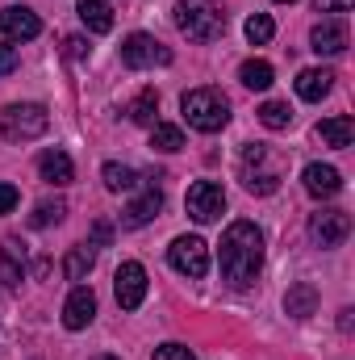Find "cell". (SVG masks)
Segmentation results:
<instances>
[{"mask_svg":"<svg viewBox=\"0 0 355 360\" xmlns=\"http://www.w3.org/2000/svg\"><path fill=\"white\" fill-rule=\"evenodd\" d=\"M217 260H222V276L234 289L251 285L260 276V269H264V231L255 222H230L226 235H222Z\"/></svg>","mask_w":355,"mask_h":360,"instance_id":"1","label":"cell"},{"mask_svg":"<svg viewBox=\"0 0 355 360\" xmlns=\"http://www.w3.org/2000/svg\"><path fill=\"white\" fill-rule=\"evenodd\" d=\"M176 25L192 42H213L226 34V8L222 0H176Z\"/></svg>","mask_w":355,"mask_h":360,"instance_id":"2","label":"cell"},{"mask_svg":"<svg viewBox=\"0 0 355 360\" xmlns=\"http://www.w3.org/2000/svg\"><path fill=\"white\" fill-rule=\"evenodd\" d=\"M180 109H184V122H188L192 130H201V134H217V130L230 122V101H226L217 89L184 92Z\"/></svg>","mask_w":355,"mask_h":360,"instance_id":"3","label":"cell"},{"mask_svg":"<svg viewBox=\"0 0 355 360\" xmlns=\"http://www.w3.org/2000/svg\"><path fill=\"white\" fill-rule=\"evenodd\" d=\"M239 176H243V184H247V193L267 197V193H276V188H280L284 164H280V155H272V151H267L264 143H251V147H243Z\"/></svg>","mask_w":355,"mask_h":360,"instance_id":"4","label":"cell"},{"mask_svg":"<svg viewBox=\"0 0 355 360\" xmlns=\"http://www.w3.org/2000/svg\"><path fill=\"white\" fill-rule=\"evenodd\" d=\"M46 126H51V113H46V105H34V101H25V105H8V109L0 113V134H4L8 143L42 139Z\"/></svg>","mask_w":355,"mask_h":360,"instance_id":"5","label":"cell"},{"mask_svg":"<svg viewBox=\"0 0 355 360\" xmlns=\"http://www.w3.org/2000/svg\"><path fill=\"white\" fill-rule=\"evenodd\" d=\"M121 63L130 72H147V68H168L172 63V51L163 42H155L151 34H130L121 42Z\"/></svg>","mask_w":355,"mask_h":360,"instance_id":"6","label":"cell"},{"mask_svg":"<svg viewBox=\"0 0 355 360\" xmlns=\"http://www.w3.org/2000/svg\"><path fill=\"white\" fill-rule=\"evenodd\" d=\"M168 264H172L180 276H188V281H201V276L209 272V248H205V239L180 235L176 243L168 248Z\"/></svg>","mask_w":355,"mask_h":360,"instance_id":"7","label":"cell"},{"mask_svg":"<svg viewBox=\"0 0 355 360\" xmlns=\"http://www.w3.org/2000/svg\"><path fill=\"white\" fill-rule=\"evenodd\" d=\"M184 210H188L192 222H217L222 210H226V193H222V184H213V180H196V184L188 188V197H184Z\"/></svg>","mask_w":355,"mask_h":360,"instance_id":"8","label":"cell"},{"mask_svg":"<svg viewBox=\"0 0 355 360\" xmlns=\"http://www.w3.org/2000/svg\"><path fill=\"white\" fill-rule=\"evenodd\" d=\"M351 235V214L347 210H318L309 214V239L318 248H339Z\"/></svg>","mask_w":355,"mask_h":360,"instance_id":"9","label":"cell"},{"mask_svg":"<svg viewBox=\"0 0 355 360\" xmlns=\"http://www.w3.org/2000/svg\"><path fill=\"white\" fill-rule=\"evenodd\" d=\"M113 289H117V306L121 310H138L142 297H147V269L138 260H126L117 276H113Z\"/></svg>","mask_w":355,"mask_h":360,"instance_id":"10","label":"cell"},{"mask_svg":"<svg viewBox=\"0 0 355 360\" xmlns=\"http://www.w3.org/2000/svg\"><path fill=\"white\" fill-rule=\"evenodd\" d=\"M0 34L13 38V42H29V38L42 34V21H38L34 8H25V4H8V8H0Z\"/></svg>","mask_w":355,"mask_h":360,"instance_id":"11","label":"cell"},{"mask_svg":"<svg viewBox=\"0 0 355 360\" xmlns=\"http://www.w3.org/2000/svg\"><path fill=\"white\" fill-rule=\"evenodd\" d=\"M92 319H96V293H92L88 285H76L72 297L63 302V327L67 331H84Z\"/></svg>","mask_w":355,"mask_h":360,"instance_id":"12","label":"cell"},{"mask_svg":"<svg viewBox=\"0 0 355 360\" xmlns=\"http://www.w3.org/2000/svg\"><path fill=\"white\" fill-rule=\"evenodd\" d=\"M159 210H163V188H159V184H147V188H142V197H134V201L126 205V214H121V226L138 231V226H147V222H151Z\"/></svg>","mask_w":355,"mask_h":360,"instance_id":"13","label":"cell"},{"mask_svg":"<svg viewBox=\"0 0 355 360\" xmlns=\"http://www.w3.org/2000/svg\"><path fill=\"white\" fill-rule=\"evenodd\" d=\"M0 281H4L8 289H17V285L25 281V243L13 239V235L0 243Z\"/></svg>","mask_w":355,"mask_h":360,"instance_id":"14","label":"cell"},{"mask_svg":"<svg viewBox=\"0 0 355 360\" xmlns=\"http://www.w3.org/2000/svg\"><path fill=\"white\" fill-rule=\"evenodd\" d=\"M309 46L318 55H343L347 51V25L343 21H318L309 34Z\"/></svg>","mask_w":355,"mask_h":360,"instance_id":"15","label":"cell"},{"mask_svg":"<svg viewBox=\"0 0 355 360\" xmlns=\"http://www.w3.org/2000/svg\"><path fill=\"white\" fill-rule=\"evenodd\" d=\"M301 180H305V193H309V197H335V193L343 188L339 168H330V164H309V168L301 172Z\"/></svg>","mask_w":355,"mask_h":360,"instance_id":"16","label":"cell"},{"mask_svg":"<svg viewBox=\"0 0 355 360\" xmlns=\"http://www.w3.org/2000/svg\"><path fill=\"white\" fill-rule=\"evenodd\" d=\"M318 139L326 143V147H351V139H355V117L351 113H335V117H322L318 122Z\"/></svg>","mask_w":355,"mask_h":360,"instance_id":"17","label":"cell"},{"mask_svg":"<svg viewBox=\"0 0 355 360\" xmlns=\"http://www.w3.org/2000/svg\"><path fill=\"white\" fill-rule=\"evenodd\" d=\"M38 172H42L46 184H72L76 180V168H72L67 151H42L38 155Z\"/></svg>","mask_w":355,"mask_h":360,"instance_id":"18","label":"cell"},{"mask_svg":"<svg viewBox=\"0 0 355 360\" xmlns=\"http://www.w3.org/2000/svg\"><path fill=\"white\" fill-rule=\"evenodd\" d=\"M335 84V72H326V68H305L301 76H297V96L301 101H322L326 92Z\"/></svg>","mask_w":355,"mask_h":360,"instance_id":"19","label":"cell"},{"mask_svg":"<svg viewBox=\"0 0 355 360\" xmlns=\"http://www.w3.org/2000/svg\"><path fill=\"white\" fill-rule=\"evenodd\" d=\"M284 310H288L293 319H309V314L318 310V289H314L309 281H297V285L284 293Z\"/></svg>","mask_w":355,"mask_h":360,"instance_id":"20","label":"cell"},{"mask_svg":"<svg viewBox=\"0 0 355 360\" xmlns=\"http://www.w3.org/2000/svg\"><path fill=\"white\" fill-rule=\"evenodd\" d=\"M76 13H80V21L88 25L92 34H109V30H113V8H109L105 0H80Z\"/></svg>","mask_w":355,"mask_h":360,"instance_id":"21","label":"cell"},{"mask_svg":"<svg viewBox=\"0 0 355 360\" xmlns=\"http://www.w3.org/2000/svg\"><path fill=\"white\" fill-rule=\"evenodd\" d=\"M96 269V248L92 243H80V248H72L67 252V260H63V272H67V281H88V272Z\"/></svg>","mask_w":355,"mask_h":360,"instance_id":"22","label":"cell"},{"mask_svg":"<svg viewBox=\"0 0 355 360\" xmlns=\"http://www.w3.org/2000/svg\"><path fill=\"white\" fill-rule=\"evenodd\" d=\"M239 80H243L247 89H255V92H267L272 80H276V72H272V63H264V59H247L243 72H239Z\"/></svg>","mask_w":355,"mask_h":360,"instance_id":"23","label":"cell"},{"mask_svg":"<svg viewBox=\"0 0 355 360\" xmlns=\"http://www.w3.org/2000/svg\"><path fill=\"white\" fill-rule=\"evenodd\" d=\"M151 147L172 155V151L184 147V130H180V126H168V122H155V126H151Z\"/></svg>","mask_w":355,"mask_h":360,"instance_id":"24","label":"cell"},{"mask_svg":"<svg viewBox=\"0 0 355 360\" xmlns=\"http://www.w3.org/2000/svg\"><path fill=\"white\" fill-rule=\"evenodd\" d=\"M155 109H159V92L142 89L138 92V101L130 105V122H138V126H155Z\"/></svg>","mask_w":355,"mask_h":360,"instance_id":"25","label":"cell"},{"mask_svg":"<svg viewBox=\"0 0 355 360\" xmlns=\"http://www.w3.org/2000/svg\"><path fill=\"white\" fill-rule=\"evenodd\" d=\"M100 176H105V188H113V193H121V188H134V184H138V172H134L130 164H105V168H100Z\"/></svg>","mask_w":355,"mask_h":360,"instance_id":"26","label":"cell"},{"mask_svg":"<svg viewBox=\"0 0 355 360\" xmlns=\"http://www.w3.org/2000/svg\"><path fill=\"white\" fill-rule=\"evenodd\" d=\"M243 30H247V42H251V46H264V42H272V34H276V21H272L267 13H251Z\"/></svg>","mask_w":355,"mask_h":360,"instance_id":"27","label":"cell"},{"mask_svg":"<svg viewBox=\"0 0 355 360\" xmlns=\"http://www.w3.org/2000/svg\"><path fill=\"white\" fill-rule=\"evenodd\" d=\"M260 122H264L267 130H288L293 113H288L284 101H264V105H260Z\"/></svg>","mask_w":355,"mask_h":360,"instance_id":"28","label":"cell"},{"mask_svg":"<svg viewBox=\"0 0 355 360\" xmlns=\"http://www.w3.org/2000/svg\"><path fill=\"white\" fill-rule=\"evenodd\" d=\"M63 214H67V201H42L34 214H29V226H55V222H63Z\"/></svg>","mask_w":355,"mask_h":360,"instance_id":"29","label":"cell"},{"mask_svg":"<svg viewBox=\"0 0 355 360\" xmlns=\"http://www.w3.org/2000/svg\"><path fill=\"white\" fill-rule=\"evenodd\" d=\"M155 360H196L184 344H163V348H155Z\"/></svg>","mask_w":355,"mask_h":360,"instance_id":"30","label":"cell"},{"mask_svg":"<svg viewBox=\"0 0 355 360\" xmlns=\"http://www.w3.org/2000/svg\"><path fill=\"white\" fill-rule=\"evenodd\" d=\"M17 201H21V193H17L13 184H4V180H0V214H13V210H17Z\"/></svg>","mask_w":355,"mask_h":360,"instance_id":"31","label":"cell"},{"mask_svg":"<svg viewBox=\"0 0 355 360\" xmlns=\"http://www.w3.org/2000/svg\"><path fill=\"white\" fill-rule=\"evenodd\" d=\"M109 239H113V226H109V222H96V226H92V248L100 252V248H109Z\"/></svg>","mask_w":355,"mask_h":360,"instance_id":"32","label":"cell"},{"mask_svg":"<svg viewBox=\"0 0 355 360\" xmlns=\"http://www.w3.org/2000/svg\"><path fill=\"white\" fill-rule=\"evenodd\" d=\"M17 68V46H8V42H0V76H8Z\"/></svg>","mask_w":355,"mask_h":360,"instance_id":"33","label":"cell"},{"mask_svg":"<svg viewBox=\"0 0 355 360\" xmlns=\"http://www.w3.org/2000/svg\"><path fill=\"white\" fill-rule=\"evenodd\" d=\"M351 4H355V0H314V8H318V13H347Z\"/></svg>","mask_w":355,"mask_h":360,"instance_id":"34","label":"cell"},{"mask_svg":"<svg viewBox=\"0 0 355 360\" xmlns=\"http://www.w3.org/2000/svg\"><path fill=\"white\" fill-rule=\"evenodd\" d=\"M63 46H67V59H84V55H88V42H84V38H67Z\"/></svg>","mask_w":355,"mask_h":360,"instance_id":"35","label":"cell"},{"mask_svg":"<svg viewBox=\"0 0 355 360\" xmlns=\"http://www.w3.org/2000/svg\"><path fill=\"white\" fill-rule=\"evenodd\" d=\"M276 4H293V0H276Z\"/></svg>","mask_w":355,"mask_h":360,"instance_id":"36","label":"cell"},{"mask_svg":"<svg viewBox=\"0 0 355 360\" xmlns=\"http://www.w3.org/2000/svg\"><path fill=\"white\" fill-rule=\"evenodd\" d=\"M96 360H113V356H96Z\"/></svg>","mask_w":355,"mask_h":360,"instance_id":"37","label":"cell"}]
</instances>
